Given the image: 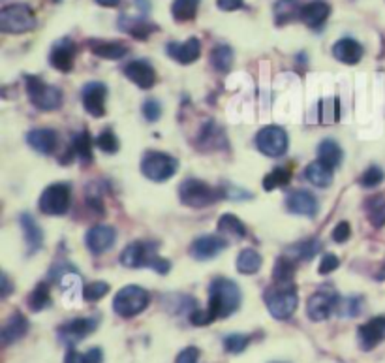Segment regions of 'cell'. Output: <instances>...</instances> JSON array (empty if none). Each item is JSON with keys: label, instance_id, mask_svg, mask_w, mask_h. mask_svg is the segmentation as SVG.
Here are the masks:
<instances>
[{"label": "cell", "instance_id": "cell-5", "mask_svg": "<svg viewBox=\"0 0 385 363\" xmlns=\"http://www.w3.org/2000/svg\"><path fill=\"white\" fill-rule=\"evenodd\" d=\"M224 196V192H218L217 188H212L211 185L199 181V179H187V181L181 183L179 187V198L184 206L196 207V209H201V207H207L218 201Z\"/></svg>", "mask_w": 385, "mask_h": 363}, {"label": "cell", "instance_id": "cell-25", "mask_svg": "<svg viewBox=\"0 0 385 363\" xmlns=\"http://www.w3.org/2000/svg\"><path fill=\"white\" fill-rule=\"evenodd\" d=\"M89 49L100 59L108 61H121L122 57L128 55V45L113 40H89Z\"/></svg>", "mask_w": 385, "mask_h": 363}, {"label": "cell", "instance_id": "cell-37", "mask_svg": "<svg viewBox=\"0 0 385 363\" xmlns=\"http://www.w3.org/2000/svg\"><path fill=\"white\" fill-rule=\"evenodd\" d=\"M199 2L201 0H175L171 4V15L175 21L184 23V21H192L198 13Z\"/></svg>", "mask_w": 385, "mask_h": 363}, {"label": "cell", "instance_id": "cell-6", "mask_svg": "<svg viewBox=\"0 0 385 363\" xmlns=\"http://www.w3.org/2000/svg\"><path fill=\"white\" fill-rule=\"evenodd\" d=\"M151 303L149 292L143 290L141 286H124L122 290L117 292L113 299L115 313L122 318H132V316L143 313Z\"/></svg>", "mask_w": 385, "mask_h": 363}, {"label": "cell", "instance_id": "cell-10", "mask_svg": "<svg viewBox=\"0 0 385 363\" xmlns=\"http://www.w3.org/2000/svg\"><path fill=\"white\" fill-rule=\"evenodd\" d=\"M288 134L280 127H265L256 136V147L267 157L278 158L288 151Z\"/></svg>", "mask_w": 385, "mask_h": 363}, {"label": "cell", "instance_id": "cell-44", "mask_svg": "<svg viewBox=\"0 0 385 363\" xmlns=\"http://www.w3.org/2000/svg\"><path fill=\"white\" fill-rule=\"evenodd\" d=\"M384 170L378 168V166H370V168L363 171V176L359 177V185H361L363 188H376L384 183Z\"/></svg>", "mask_w": 385, "mask_h": 363}, {"label": "cell", "instance_id": "cell-32", "mask_svg": "<svg viewBox=\"0 0 385 363\" xmlns=\"http://www.w3.org/2000/svg\"><path fill=\"white\" fill-rule=\"evenodd\" d=\"M365 213L374 228H382L385 225V196L374 194L365 201Z\"/></svg>", "mask_w": 385, "mask_h": 363}, {"label": "cell", "instance_id": "cell-9", "mask_svg": "<svg viewBox=\"0 0 385 363\" xmlns=\"http://www.w3.org/2000/svg\"><path fill=\"white\" fill-rule=\"evenodd\" d=\"M72 201V190L66 183H55L48 187L40 196V211L49 217H61L66 215Z\"/></svg>", "mask_w": 385, "mask_h": 363}, {"label": "cell", "instance_id": "cell-48", "mask_svg": "<svg viewBox=\"0 0 385 363\" xmlns=\"http://www.w3.org/2000/svg\"><path fill=\"white\" fill-rule=\"evenodd\" d=\"M143 115L147 121L157 122L160 119V115H162V106H160V102L158 100H145Z\"/></svg>", "mask_w": 385, "mask_h": 363}, {"label": "cell", "instance_id": "cell-8", "mask_svg": "<svg viewBox=\"0 0 385 363\" xmlns=\"http://www.w3.org/2000/svg\"><path fill=\"white\" fill-rule=\"evenodd\" d=\"M179 168V162L177 158H173L171 155H166V152L151 151L147 152L141 160V173H143L147 179L151 181L162 183L168 181L175 176V171Z\"/></svg>", "mask_w": 385, "mask_h": 363}, {"label": "cell", "instance_id": "cell-12", "mask_svg": "<svg viewBox=\"0 0 385 363\" xmlns=\"http://www.w3.org/2000/svg\"><path fill=\"white\" fill-rule=\"evenodd\" d=\"M83 108L94 119H100L106 113V98H108V87L100 81H91L83 87L81 92Z\"/></svg>", "mask_w": 385, "mask_h": 363}, {"label": "cell", "instance_id": "cell-14", "mask_svg": "<svg viewBox=\"0 0 385 363\" xmlns=\"http://www.w3.org/2000/svg\"><path fill=\"white\" fill-rule=\"evenodd\" d=\"M75 53H78V45L72 42L70 38H62L59 42H55L49 53V62L55 70L61 72H72L73 61H75Z\"/></svg>", "mask_w": 385, "mask_h": 363}, {"label": "cell", "instance_id": "cell-42", "mask_svg": "<svg viewBox=\"0 0 385 363\" xmlns=\"http://www.w3.org/2000/svg\"><path fill=\"white\" fill-rule=\"evenodd\" d=\"M293 271V264H291L288 256L278 258L277 264H275V271H273V280L275 283H291Z\"/></svg>", "mask_w": 385, "mask_h": 363}, {"label": "cell", "instance_id": "cell-23", "mask_svg": "<svg viewBox=\"0 0 385 363\" xmlns=\"http://www.w3.org/2000/svg\"><path fill=\"white\" fill-rule=\"evenodd\" d=\"M19 222H21V228H23L24 234V243H27V250L29 255H34L40 248L43 247V232L40 228L36 220L29 213H23L19 217Z\"/></svg>", "mask_w": 385, "mask_h": 363}, {"label": "cell", "instance_id": "cell-47", "mask_svg": "<svg viewBox=\"0 0 385 363\" xmlns=\"http://www.w3.org/2000/svg\"><path fill=\"white\" fill-rule=\"evenodd\" d=\"M61 288L62 292H66L70 296H75V294L81 292V288H83V286H81V277L73 271L64 273L61 277Z\"/></svg>", "mask_w": 385, "mask_h": 363}, {"label": "cell", "instance_id": "cell-4", "mask_svg": "<svg viewBox=\"0 0 385 363\" xmlns=\"http://www.w3.org/2000/svg\"><path fill=\"white\" fill-rule=\"evenodd\" d=\"M36 27V15L29 4H10L0 10V31L23 34Z\"/></svg>", "mask_w": 385, "mask_h": 363}, {"label": "cell", "instance_id": "cell-33", "mask_svg": "<svg viewBox=\"0 0 385 363\" xmlns=\"http://www.w3.org/2000/svg\"><path fill=\"white\" fill-rule=\"evenodd\" d=\"M261 264H263V258L254 248H245V250H241V255L237 256V269H239V273H245V275L258 273Z\"/></svg>", "mask_w": 385, "mask_h": 363}, {"label": "cell", "instance_id": "cell-3", "mask_svg": "<svg viewBox=\"0 0 385 363\" xmlns=\"http://www.w3.org/2000/svg\"><path fill=\"white\" fill-rule=\"evenodd\" d=\"M265 305L275 318L288 320L299 305L297 288L293 283H275L273 288L265 292Z\"/></svg>", "mask_w": 385, "mask_h": 363}, {"label": "cell", "instance_id": "cell-18", "mask_svg": "<svg viewBox=\"0 0 385 363\" xmlns=\"http://www.w3.org/2000/svg\"><path fill=\"white\" fill-rule=\"evenodd\" d=\"M226 247H228V243L224 237L199 236L190 245V255L196 260H211V258H217Z\"/></svg>", "mask_w": 385, "mask_h": 363}, {"label": "cell", "instance_id": "cell-55", "mask_svg": "<svg viewBox=\"0 0 385 363\" xmlns=\"http://www.w3.org/2000/svg\"><path fill=\"white\" fill-rule=\"evenodd\" d=\"M119 2H121V0H96V4H100V6H106V8L119 6Z\"/></svg>", "mask_w": 385, "mask_h": 363}, {"label": "cell", "instance_id": "cell-11", "mask_svg": "<svg viewBox=\"0 0 385 363\" xmlns=\"http://www.w3.org/2000/svg\"><path fill=\"white\" fill-rule=\"evenodd\" d=\"M338 301L340 297L335 294V290L331 288H321L319 292L312 294L308 297L307 301V315L310 320L314 322H321L327 320L331 316L333 311H337Z\"/></svg>", "mask_w": 385, "mask_h": 363}, {"label": "cell", "instance_id": "cell-56", "mask_svg": "<svg viewBox=\"0 0 385 363\" xmlns=\"http://www.w3.org/2000/svg\"><path fill=\"white\" fill-rule=\"evenodd\" d=\"M378 278H385V266L382 267V273L378 275Z\"/></svg>", "mask_w": 385, "mask_h": 363}, {"label": "cell", "instance_id": "cell-26", "mask_svg": "<svg viewBox=\"0 0 385 363\" xmlns=\"http://www.w3.org/2000/svg\"><path fill=\"white\" fill-rule=\"evenodd\" d=\"M119 29L128 32L130 36L138 38V40H147L152 32L158 31V27L151 21H147L143 17H128V15H121L119 17Z\"/></svg>", "mask_w": 385, "mask_h": 363}, {"label": "cell", "instance_id": "cell-51", "mask_svg": "<svg viewBox=\"0 0 385 363\" xmlns=\"http://www.w3.org/2000/svg\"><path fill=\"white\" fill-rule=\"evenodd\" d=\"M190 322H192L194 326H207V324H211L215 322V316L211 315V311H192V315H190Z\"/></svg>", "mask_w": 385, "mask_h": 363}, {"label": "cell", "instance_id": "cell-1", "mask_svg": "<svg viewBox=\"0 0 385 363\" xmlns=\"http://www.w3.org/2000/svg\"><path fill=\"white\" fill-rule=\"evenodd\" d=\"M121 264L124 267L136 269V267H151L160 275L169 273V260L158 255L157 241H136L130 243L121 255Z\"/></svg>", "mask_w": 385, "mask_h": 363}, {"label": "cell", "instance_id": "cell-15", "mask_svg": "<svg viewBox=\"0 0 385 363\" xmlns=\"http://www.w3.org/2000/svg\"><path fill=\"white\" fill-rule=\"evenodd\" d=\"M357 339H359V346L365 352H370L372 348L384 343L385 341V316H376L370 318L367 324H363L357 329Z\"/></svg>", "mask_w": 385, "mask_h": 363}, {"label": "cell", "instance_id": "cell-28", "mask_svg": "<svg viewBox=\"0 0 385 363\" xmlns=\"http://www.w3.org/2000/svg\"><path fill=\"white\" fill-rule=\"evenodd\" d=\"M301 10L303 4L299 0H277L273 6L277 24H286L291 23L293 19H301Z\"/></svg>", "mask_w": 385, "mask_h": 363}, {"label": "cell", "instance_id": "cell-45", "mask_svg": "<svg viewBox=\"0 0 385 363\" xmlns=\"http://www.w3.org/2000/svg\"><path fill=\"white\" fill-rule=\"evenodd\" d=\"M96 145L102 149L103 152H108V155H115V152L119 151V138L115 136V132L111 128L108 130H103L100 136L96 138Z\"/></svg>", "mask_w": 385, "mask_h": 363}, {"label": "cell", "instance_id": "cell-53", "mask_svg": "<svg viewBox=\"0 0 385 363\" xmlns=\"http://www.w3.org/2000/svg\"><path fill=\"white\" fill-rule=\"evenodd\" d=\"M217 6L222 12H235V10L245 6V0H217Z\"/></svg>", "mask_w": 385, "mask_h": 363}, {"label": "cell", "instance_id": "cell-21", "mask_svg": "<svg viewBox=\"0 0 385 363\" xmlns=\"http://www.w3.org/2000/svg\"><path fill=\"white\" fill-rule=\"evenodd\" d=\"M363 55H365V49L354 38H342L333 45V57L344 64H357L363 59Z\"/></svg>", "mask_w": 385, "mask_h": 363}, {"label": "cell", "instance_id": "cell-34", "mask_svg": "<svg viewBox=\"0 0 385 363\" xmlns=\"http://www.w3.org/2000/svg\"><path fill=\"white\" fill-rule=\"evenodd\" d=\"M319 250H321V243L318 239H305L291 245L288 248V256H293L295 260H312Z\"/></svg>", "mask_w": 385, "mask_h": 363}, {"label": "cell", "instance_id": "cell-52", "mask_svg": "<svg viewBox=\"0 0 385 363\" xmlns=\"http://www.w3.org/2000/svg\"><path fill=\"white\" fill-rule=\"evenodd\" d=\"M199 362V350L196 346H188L177 356L175 363H198Z\"/></svg>", "mask_w": 385, "mask_h": 363}, {"label": "cell", "instance_id": "cell-31", "mask_svg": "<svg viewBox=\"0 0 385 363\" xmlns=\"http://www.w3.org/2000/svg\"><path fill=\"white\" fill-rule=\"evenodd\" d=\"M318 160L329 168H337L342 162V149L335 139H324L318 147Z\"/></svg>", "mask_w": 385, "mask_h": 363}, {"label": "cell", "instance_id": "cell-19", "mask_svg": "<svg viewBox=\"0 0 385 363\" xmlns=\"http://www.w3.org/2000/svg\"><path fill=\"white\" fill-rule=\"evenodd\" d=\"M166 51L179 64H192L201 55V42L198 38H188L187 42H169L166 45Z\"/></svg>", "mask_w": 385, "mask_h": 363}, {"label": "cell", "instance_id": "cell-29", "mask_svg": "<svg viewBox=\"0 0 385 363\" xmlns=\"http://www.w3.org/2000/svg\"><path fill=\"white\" fill-rule=\"evenodd\" d=\"M305 177L312 183L314 187L327 188L333 183V168L325 166L318 160V162L308 164L307 170H305Z\"/></svg>", "mask_w": 385, "mask_h": 363}, {"label": "cell", "instance_id": "cell-36", "mask_svg": "<svg viewBox=\"0 0 385 363\" xmlns=\"http://www.w3.org/2000/svg\"><path fill=\"white\" fill-rule=\"evenodd\" d=\"M218 232L222 234V236L228 237H242L247 236V228L241 222V218H237L235 215L228 213V215H222L220 220H218Z\"/></svg>", "mask_w": 385, "mask_h": 363}, {"label": "cell", "instance_id": "cell-43", "mask_svg": "<svg viewBox=\"0 0 385 363\" xmlns=\"http://www.w3.org/2000/svg\"><path fill=\"white\" fill-rule=\"evenodd\" d=\"M252 337L250 335H241V333H233V335H228L224 339V348L229 354H241L242 350H247V346L250 345Z\"/></svg>", "mask_w": 385, "mask_h": 363}, {"label": "cell", "instance_id": "cell-35", "mask_svg": "<svg viewBox=\"0 0 385 363\" xmlns=\"http://www.w3.org/2000/svg\"><path fill=\"white\" fill-rule=\"evenodd\" d=\"M211 64L217 72H229L233 66V49L224 43L217 45L211 51Z\"/></svg>", "mask_w": 385, "mask_h": 363}, {"label": "cell", "instance_id": "cell-54", "mask_svg": "<svg viewBox=\"0 0 385 363\" xmlns=\"http://www.w3.org/2000/svg\"><path fill=\"white\" fill-rule=\"evenodd\" d=\"M12 290L13 286L12 283H10V278H8L6 273H2V275H0V297H8Z\"/></svg>", "mask_w": 385, "mask_h": 363}, {"label": "cell", "instance_id": "cell-2", "mask_svg": "<svg viewBox=\"0 0 385 363\" xmlns=\"http://www.w3.org/2000/svg\"><path fill=\"white\" fill-rule=\"evenodd\" d=\"M241 305V290L229 278L218 277L209 288V311L217 318H228Z\"/></svg>", "mask_w": 385, "mask_h": 363}, {"label": "cell", "instance_id": "cell-41", "mask_svg": "<svg viewBox=\"0 0 385 363\" xmlns=\"http://www.w3.org/2000/svg\"><path fill=\"white\" fill-rule=\"evenodd\" d=\"M363 311V297L359 296H351V297H346V299H340L338 301V307H337V313L338 316H348V318H351V316H357L361 315Z\"/></svg>", "mask_w": 385, "mask_h": 363}, {"label": "cell", "instance_id": "cell-17", "mask_svg": "<svg viewBox=\"0 0 385 363\" xmlns=\"http://www.w3.org/2000/svg\"><path fill=\"white\" fill-rule=\"evenodd\" d=\"M122 72L126 76L130 81H132L133 85H138L139 89H151L154 85V81H157V72H154V68L149 61H143V59H138V61L128 62L126 66L122 68Z\"/></svg>", "mask_w": 385, "mask_h": 363}, {"label": "cell", "instance_id": "cell-16", "mask_svg": "<svg viewBox=\"0 0 385 363\" xmlns=\"http://www.w3.org/2000/svg\"><path fill=\"white\" fill-rule=\"evenodd\" d=\"M115 239H117V232H115L113 226L98 225L87 232L85 243H87V248L91 250L92 255L98 256L113 247Z\"/></svg>", "mask_w": 385, "mask_h": 363}, {"label": "cell", "instance_id": "cell-46", "mask_svg": "<svg viewBox=\"0 0 385 363\" xmlns=\"http://www.w3.org/2000/svg\"><path fill=\"white\" fill-rule=\"evenodd\" d=\"M109 292V285L103 283V280H96V283H91L89 286L83 288V297L85 301H100L106 294Z\"/></svg>", "mask_w": 385, "mask_h": 363}, {"label": "cell", "instance_id": "cell-50", "mask_svg": "<svg viewBox=\"0 0 385 363\" xmlns=\"http://www.w3.org/2000/svg\"><path fill=\"white\" fill-rule=\"evenodd\" d=\"M349 236H351V228H349V225L346 220L338 222V225L335 226V230H333V241L335 243L348 241Z\"/></svg>", "mask_w": 385, "mask_h": 363}, {"label": "cell", "instance_id": "cell-58", "mask_svg": "<svg viewBox=\"0 0 385 363\" xmlns=\"http://www.w3.org/2000/svg\"><path fill=\"white\" fill-rule=\"evenodd\" d=\"M55 2H61V0H55Z\"/></svg>", "mask_w": 385, "mask_h": 363}, {"label": "cell", "instance_id": "cell-30", "mask_svg": "<svg viewBox=\"0 0 385 363\" xmlns=\"http://www.w3.org/2000/svg\"><path fill=\"white\" fill-rule=\"evenodd\" d=\"M70 155L79 158L81 162L89 164L92 162V139L87 134V130L78 132L72 138V145H70Z\"/></svg>", "mask_w": 385, "mask_h": 363}, {"label": "cell", "instance_id": "cell-13", "mask_svg": "<svg viewBox=\"0 0 385 363\" xmlns=\"http://www.w3.org/2000/svg\"><path fill=\"white\" fill-rule=\"evenodd\" d=\"M98 327L96 318H75L59 327V339L68 346L78 345Z\"/></svg>", "mask_w": 385, "mask_h": 363}, {"label": "cell", "instance_id": "cell-38", "mask_svg": "<svg viewBox=\"0 0 385 363\" xmlns=\"http://www.w3.org/2000/svg\"><path fill=\"white\" fill-rule=\"evenodd\" d=\"M29 307L34 313H40V311L48 309L49 305H51V294H49V285L48 283H40V285L31 292V296H29Z\"/></svg>", "mask_w": 385, "mask_h": 363}, {"label": "cell", "instance_id": "cell-40", "mask_svg": "<svg viewBox=\"0 0 385 363\" xmlns=\"http://www.w3.org/2000/svg\"><path fill=\"white\" fill-rule=\"evenodd\" d=\"M289 177H291L289 170H286V168H275L271 173H267V176H265L263 188L267 190V192H271V190H275V188L288 185Z\"/></svg>", "mask_w": 385, "mask_h": 363}, {"label": "cell", "instance_id": "cell-24", "mask_svg": "<svg viewBox=\"0 0 385 363\" xmlns=\"http://www.w3.org/2000/svg\"><path fill=\"white\" fill-rule=\"evenodd\" d=\"M27 332H29V320L21 313H13L0 329V341L2 345H12L15 341L23 339Z\"/></svg>", "mask_w": 385, "mask_h": 363}, {"label": "cell", "instance_id": "cell-49", "mask_svg": "<svg viewBox=\"0 0 385 363\" xmlns=\"http://www.w3.org/2000/svg\"><path fill=\"white\" fill-rule=\"evenodd\" d=\"M338 258L335 255H325L324 258H321V262H319V267L318 271L319 275H329V273H333L335 269L338 267Z\"/></svg>", "mask_w": 385, "mask_h": 363}, {"label": "cell", "instance_id": "cell-57", "mask_svg": "<svg viewBox=\"0 0 385 363\" xmlns=\"http://www.w3.org/2000/svg\"><path fill=\"white\" fill-rule=\"evenodd\" d=\"M273 363H284V362H273Z\"/></svg>", "mask_w": 385, "mask_h": 363}, {"label": "cell", "instance_id": "cell-27", "mask_svg": "<svg viewBox=\"0 0 385 363\" xmlns=\"http://www.w3.org/2000/svg\"><path fill=\"white\" fill-rule=\"evenodd\" d=\"M27 141L34 151L42 152V155H51L57 147L59 138H57V132L51 128H36V130L29 132Z\"/></svg>", "mask_w": 385, "mask_h": 363}, {"label": "cell", "instance_id": "cell-39", "mask_svg": "<svg viewBox=\"0 0 385 363\" xmlns=\"http://www.w3.org/2000/svg\"><path fill=\"white\" fill-rule=\"evenodd\" d=\"M103 354L100 348H91L85 354L78 352L75 348H70L66 352V357H64V363H102Z\"/></svg>", "mask_w": 385, "mask_h": 363}, {"label": "cell", "instance_id": "cell-20", "mask_svg": "<svg viewBox=\"0 0 385 363\" xmlns=\"http://www.w3.org/2000/svg\"><path fill=\"white\" fill-rule=\"evenodd\" d=\"M286 209L289 213H293V215L314 217L318 213V200L308 190H293L286 200Z\"/></svg>", "mask_w": 385, "mask_h": 363}, {"label": "cell", "instance_id": "cell-7", "mask_svg": "<svg viewBox=\"0 0 385 363\" xmlns=\"http://www.w3.org/2000/svg\"><path fill=\"white\" fill-rule=\"evenodd\" d=\"M27 92L34 108L42 109V111H53L62 106V91L57 87L49 85L43 79L36 76H27Z\"/></svg>", "mask_w": 385, "mask_h": 363}, {"label": "cell", "instance_id": "cell-22", "mask_svg": "<svg viewBox=\"0 0 385 363\" xmlns=\"http://www.w3.org/2000/svg\"><path fill=\"white\" fill-rule=\"evenodd\" d=\"M329 15H331V6L327 2L316 0V2L303 4L301 21L310 29H321Z\"/></svg>", "mask_w": 385, "mask_h": 363}]
</instances>
